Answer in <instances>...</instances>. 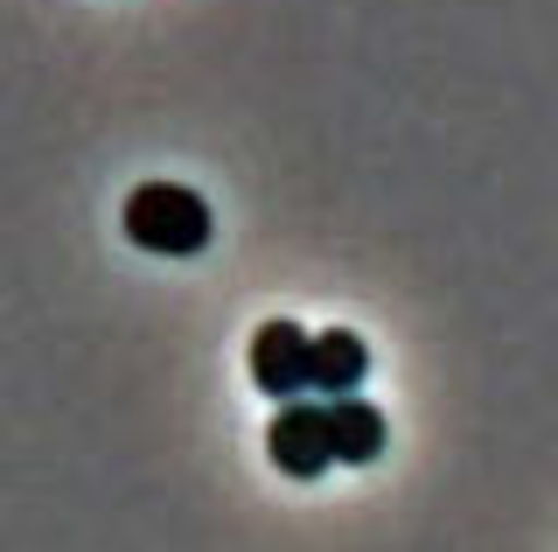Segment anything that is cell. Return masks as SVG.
<instances>
[{"instance_id":"cell-1","label":"cell","mask_w":558,"mask_h":552,"mask_svg":"<svg viewBox=\"0 0 558 552\" xmlns=\"http://www.w3.org/2000/svg\"><path fill=\"white\" fill-rule=\"evenodd\" d=\"M209 203L182 182H140L126 196V238L154 259H189L209 245Z\"/></svg>"},{"instance_id":"cell-2","label":"cell","mask_w":558,"mask_h":552,"mask_svg":"<svg viewBox=\"0 0 558 552\" xmlns=\"http://www.w3.org/2000/svg\"><path fill=\"white\" fill-rule=\"evenodd\" d=\"M266 455H272L279 476L314 482L328 461H336V447H328V406L322 399H287L272 412V427H266Z\"/></svg>"},{"instance_id":"cell-3","label":"cell","mask_w":558,"mask_h":552,"mask_svg":"<svg viewBox=\"0 0 558 552\" xmlns=\"http://www.w3.org/2000/svg\"><path fill=\"white\" fill-rule=\"evenodd\" d=\"M307 350H314V336L301 329V322H258V336H252V385L266 392L272 406H287V399H307Z\"/></svg>"},{"instance_id":"cell-4","label":"cell","mask_w":558,"mask_h":552,"mask_svg":"<svg viewBox=\"0 0 558 552\" xmlns=\"http://www.w3.org/2000/svg\"><path fill=\"white\" fill-rule=\"evenodd\" d=\"M371 377V350L356 329H322L307 350V399H356V385Z\"/></svg>"},{"instance_id":"cell-5","label":"cell","mask_w":558,"mask_h":552,"mask_svg":"<svg viewBox=\"0 0 558 552\" xmlns=\"http://www.w3.org/2000/svg\"><path fill=\"white\" fill-rule=\"evenodd\" d=\"M328 406V447H336V461H349V469H363V461L384 455V441H391V427H384V412L363 399H322Z\"/></svg>"}]
</instances>
